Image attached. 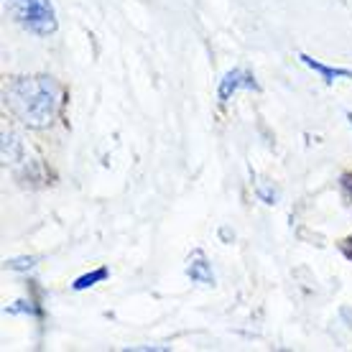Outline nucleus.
Here are the masks:
<instances>
[{"label":"nucleus","instance_id":"1","mask_svg":"<svg viewBox=\"0 0 352 352\" xmlns=\"http://www.w3.org/2000/svg\"><path fill=\"white\" fill-rule=\"evenodd\" d=\"M3 102L28 128H46L59 110V85L49 74L10 77L3 87Z\"/></svg>","mask_w":352,"mask_h":352},{"label":"nucleus","instance_id":"2","mask_svg":"<svg viewBox=\"0 0 352 352\" xmlns=\"http://www.w3.org/2000/svg\"><path fill=\"white\" fill-rule=\"evenodd\" d=\"M6 13L21 28L34 36H52L59 28V18L52 0H3Z\"/></svg>","mask_w":352,"mask_h":352},{"label":"nucleus","instance_id":"9","mask_svg":"<svg viewBox=\"0 0 352 352\" xmlns=\"http://www.w3.org/2000/svg\"><path fill=\"white\" fill-rule=\"evenodd\" d=\"M340 192L347 202H352V174H342L340 176Z\"/></svg>","mask_w":352,"mask_h":352},{"label":"nucleus","instance_id":"6","mask_svg":"<svg viewBox=\"0 0 352 352\" xmlns=\"http://www.w3.org/2000/svg\"><path fill=\"white\" fill-rule=\"evenodd\" d=\"M23 156H26L23 141L13 131H3V164L6 166H16V164L23 161Z\"/></svg>","mask_w":352,"mask_h":352},{"label":"nucleus","instance_id":"13","mask_svg":"<svg viewBox=\"0 0 352 352\" xmlns=\"http://www.w3.org/2000/svg\"><path fill=\"white\" fill-rule=\"evenodd\" d=\"M347 120H350V125H352V113H347Z\"/></svg>","mask_w":352,"mask_h":352},{"label":"nucleus","instance_id":"10","mask_svg":"<svg viewBox=\"0 0 352 352\" xmlns=\"http://www.w3.org/2000/svg\"><path fill=\"white\" fill-rule=\"evenodd\" d=\"M128 350H133V352H168V347H164V344H131Z\"/></svg>","mask_w":352,"mask_h":352},{"label":"nucleus","instance_id":"4","mask_svg":"<svg viewBox=\"0 0 352 352\" xmlns=\"http://www.w3.org/2000/svg\"><path fill=\"white\" fill-rule=\"evenodd\" d=\"M186 278L192 283H202V286H214V273L212 263L207 261L204 250H192V256L186 258Z\"/></svg>","mask_w":352,"mask_h":352},{"label":"nucleus","instance_id":"12","mask_svg":"<svg viewBox=\"0 0 352 352\" xmlns=\"http://www.w3.org/2000/svg\"><path fill=\"white\" fill-rule=\"evenodd\" d=\"M340 250H342V256L352 263V235H350V238H344L342 243H340Z\"/></svg>","mask_w":352,"mask_h":352},{"label":"nucleus","instance_id":"11","mask_svg":"<svg viewBox=\"0 0 352 352\" xmlns=\"http://www.w3.org/2000/svg\"><path fill=\"white\" fill-rule=\"evenodd\" d=\"M258 197H261L265 204H276V199H278V194L273 192L271 186H261V189H258Z\"/></svg>","mask_w":352,"mask_h":352},{"label":"nucleus","instance_id":"3","mask_svg":"<svg viewBox=\"0 0 352 352\" xmlns=\"http://www.w3.org/2000/svg\"><path fill=\"white\" fill-rule=\"evenodd\" d=\"M240 89H258V82H256V77H253V72L243 69V67H235V69H230L222 74L220 87H217V97H220V102L225 105V102H230V100L235 97V92H240Z\"/></svg>","mask_w":352,"mask_h":352},{"label":"nucleus","instance_id":"5","mask_svg":"<svg viewBox=\"0 0 352 352\" xmlns=\"http://www.w3.org/2000/svg\"><path fill=\"white\" fill-rule=\"evenodd\" d=\"M301 64H307L311 72H317L319 77L327 82V85H332L335 80H352V72L350 69H340V67H327V64L317 62L314 56H309V54H299Z\"/></svg>","mask_w":352,"mask_h":352},{"label":"nucleus","instance_id":"8","mask_svg":"<svg viewBox=\"0 0 352 352\" xmlns=\"http://www.w3.org/2000/svg\"><path fill=\"white\" fill-rule=\"evenodd\" d=\"M36 265V258H10V261H6V268H10V271H31Z\"/></svg>","mask_w":352,"mask_h":352},{"label":"nucleus","instance_id":"7","mask_svg":"<svg viewBox=\"0 0 352 352\" xmlns=\"http://www.w3.org/2000/svg\"><path fill=\"white\" fill-rule=\"evenodd\" d=\"M107 276H110V271H107L105 265H102V268H97V271H92V273H85V276H80V278H77V281L72 283V289H74V291L92 289V286H95V283L105 281Z\"/></svg>","mask_w":352,"mask_h":352}]
</instances>
